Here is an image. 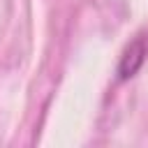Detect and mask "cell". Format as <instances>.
<instances>
[{
    "instance_id": "1",
    "label": "cell",
    "mask_w": 148,
    "mask_h": 148,
    "mask_svg": "<svg viewBox=\"0 0 148 148\" xmlns=\"http://www.w3.org/2000/svg\"><path fill=\"white\" fill-rule=\"evenodd\" d=\"M146 53H148V44H146V39H143V37H136V39L125 49V53L120 56L118 76H120V79H132V76L139 72V67L143 65Z\"/></svg>"
}]
</instances>
